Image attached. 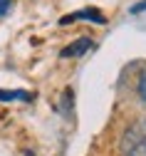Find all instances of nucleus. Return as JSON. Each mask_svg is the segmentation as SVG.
Returning a JSON list of instances; mask_svg holds the SVG:
<instances>
[{"label":"nucleus","mask_w":146,"mask_h":156,"mask_svg":"<svg viewBox=\"0 0 146 156\" xmlns=\"http://www.w3.org/2000/svg\"><path fill=\"white\" fill-rule=\"evenodd\" d=\"M32 97L35 94L25 89H0V102H30Z\"/></svg>","instance_id":"4"},{"label":"nucleus","mask_w":146,"mask_h":156,"mask_svg":"<svg viewBox=\"0 0 146 156\" xmlns=\"http://www.w3.org/2000/svg\"><path fill=\"white\" fill-rule=\"evenodd\" d=\"M121 156H146V122H136L124 131L119 141Z\"/></svg>","instance_id":"1"},{"label":"nucleus","mask_w":146,"mask_h":156,"mask_svg":"<svg viewBox=\"0 0 146 156\" xmlns=\"http://www.w3.org/2000/svg\"><path fill=\"white\" fill-rule=\"evenodd\" d=\"M136 94L141 97V102H146V72H141L139 82H136Z\"/></svg>","instance_id":"5"},{"label":"nucleus","mask_w":146,"mask_h":156,"mask_svg":"<svg viewBox=\"0 0 146 156\" xmlns=\"http://www.w3.org/2000/svg\"><path fill=\"white\" fill-rule=\"evenodd\" d=\"M92 47H94L92 37H79V40L69 42L65 50H62V52H59V57H62V60H77V57H82L84 52H89Z\"/></svg>","instance_id":"3"},{"label":"nucleus","mask_w":146,"mask_h":156,"mask_svg":"<svg viewBox=\"0 0 146 156\" xmlns=\"http://www.w3.org/2000/svg\"><path fill=\"white\" fill-rule=\"evenodd\" d=\"M77 20H89L94 25H107L104 12L97 10V8H82V10H74V12H67L65 17H59V25H69V23H77Z\"/></svg>","instance_id":"2"},{"label":"nucleus","mask_w":146,"mask_h":156,"mask_svg":"<svg viewBox=\"0 0 146 156\" xmlns=\"http://www.w3.org/2000/svg\"><path fill=\"white\" fill-rule=\"evenodd\" d=\"M10 5H12L10 0H0V17H3V15H5L8 10H10Z\"/></svg>","instance_id":"6"},{"label":"nucleus","mask_w":146,"mask_h":156,"mask_svg":"<svg viewBox=\"0 0 146 156\" xmlns=\"http://www.w3.org/2000/svg\"><path fill=\"white\" fill-rule=\"evenodd\" d=\"M141 10H146V0H141V3H136V5L131 8V12H134V15H139Z\"/></svg>","instance_id":"7"}]
</instances>
